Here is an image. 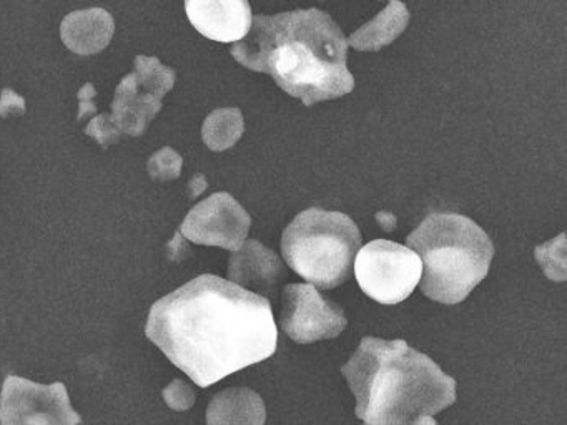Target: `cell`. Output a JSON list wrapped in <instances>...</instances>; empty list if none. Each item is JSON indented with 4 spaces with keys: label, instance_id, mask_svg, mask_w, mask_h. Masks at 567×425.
I'll return each instance as SVG.
<instances>
[{
    "label": "cell",
    "instance_id": "6da1fadb",
    "mask_svg": "<svg viewBox=\"0 0 567 425\" xmlns=\"http://www.w3.org/2000/svg\"><path fill=\"white\" fill-rule=\"evenodd\" d=\"M145 334L200 387L265 361L278 342L270 301L214 274L158 299Z\"/></svg>",
    "mask_w": 567,
    "mask_h": 425
},
{
    "label": "cell",
    "instance_id": "7a4b0ae2",
    "mask_svg": "<svg viewBox=\"0 0 567 425\" xmlns=\"http://www.w3.org/2000/svg\"><path fill=\"white\" fill-rule=\"evenodd\" d=\"M231 55L255 72L268 73L305 106L340 99L354 89L347 65V37L320 9L257 15Z\"/></svg>",
    "mask_w": 567,
    "mask_h": 425
},
{
    "label": "cell",
    "instance_id": "3957f363",
    "mask_svg": "<svg viewBox=\"0 0 567 425\" xmlns=\"http://www.w3.org/2000/svg\"><path fill=\"white\" fill-rule=\"evenodd\" d=\"M341 372L363 425H437L456 402V381L401 339L364 338Z\"/></svg>",
    "mask_w": 567,
    "mask_h": 425
},
{
    "label": "cell",
    "instance_id": "277c9868",
    "mask_svg": "<svg viewBox=\"0 0 567 425\" xmlns=\"http://www.w3.org/2000/svg\"><path fill=\"white\" fill-rule=\"evenodd\" d=\"M406 246L423 265L421 291L441 304H457L486 278L494 246L467 216L431 212L408 236Z\"/></svg>",
    "mask_w": 567,
    "mask_h": 425
},
{
    "label": "cell",
    "instance_id": "5b68a950",
    "mask_svg": "<svg viewBox=\"0 0 567 425\" xmlns=\"http://www.w3.org/2000/svg\"><path fill=\"white\" fill-rule=\"evenodd\" d=\"M360 248L357 222L344 212L320 208L300 212L281 238L287 265L320 289H334L350 279Z\"/></svg>",
    "mask_w": 567,
    "mask_h": 425
},
{
    "label": "cell",
    "instance_id": "8992f818",
    "mask_svg": "<svg viewBox=\"0 0 567 425\" xmlns=\"http://www.w3.org/2000/svg\"><path fill=\"white\" fill-rule=\"evenodd\" d=\"M353 268L364 294L388 305L411 296L423 274V265L413 249L386 239L363 246L357 252Z\"/></svg>",
    "mask_w": 567,
    "mask_h": 425
},
{
    "label": "cell",
    "instance_id": "52a82bcc",
    "mask_svg": "<svg viewBox=\"0 0 567 425\" xmlns=\"http://www.w3.org/2000/svg\"><path fill=\"white\" fill-rule=\"evenodd\" d=\"M68 387L62 382L42 385L8 375L0 395V425H79Z\"/></svg>",
    "mask_w": 567,
    "mask_h": 425
},
{
    "label": "cell",
    "instance_id": "ba28073f",
    "mask_svg": "<svg viewBox=\"0 0 567 425\" xmlns=\"http://www.w3.org/2000/svg\"><path fill=\"white\" fill-rule=\"evenodd\" d=\"M280 325L298 344L334 339L347 329L343 309L324 299L311 284H288L284 289Z\"/></svg>",
    "mask_w": 567,
    "mask_h": 425
},
{
    "label": "cell",
    "instance_id": "9c48e42d",
    "mask_svg": "<svg viewBox=\"0 0 567 425\" xmlns=\"http://www.w3.org/2000/svg\"><path fill=\"white\" fill-rule=\"evenodd\" d=\"M251 218L244 206L228 195L215 193L190 209L181 235L195 245L218 246L238 251L250 231Z\"/></svg>",
    "mask_w": 567,
    "mask_h": 425
},
{
    "label": "cell",
    "instance_id": "30bf717a",
    "mask_svg": "<svg viewBox=\"0 0 567 425\" xmlns=\"http://www.w3.org/2000/svg\"><path fill=\"white\" fill-rule=\"evenodd\" d=\"M192 25L215 42H240L251 29V7L245 0H188Z\"/></svg>",
    "mask_w": 567,
    "mask_h": 425
},
{
    "label": "cell",
    "instance_id": "8fae6325",
    "mask_svg": "<svg viewBox=\"0 0 567 425\" xmlns=\"http://www.w3.org/2000/svg\"><path fill=\"white\" fill-rule=\"evenodd\" d=\"M284 278V262L275 251L257 239H248L228 262V279L237 286H251L255 291L274 294L275 286Z\"/></svg>",
    "mask_w": 567,
    "mask_h": 425
},
{
    "label": "cell",
    "instance_id": "7c38bea8",
    "mask_svg": "<svg viewBox=\"0 0 567 425\" xmlns=\"http://www.w3.org/2000/svg\"><path fill=\"white\" fill-rule=\"evenodd\" d=\"M115 23L104 9H85L69 13L61 25L62 42L78 55H95L111 43Z\"/></svg>",
    "mask_w": 567,
    "mask_h": 425
},
{
    "label": "cell",
    "instance_id": "4fadbf2b",
    "mask_svg": "<svg viewBox=\"0 0 567 425\" xmlns=\"http://www.w3.org/2000/svg\"><path fill=\"white\" fill-rule=\"evenodd\" d=\"M161 110L162 100L145 92L134 73H128L115 90L111 115L121 133L141 136Z\"/></svg>",
    "mask_w": 567,
    "mask_h": 425
},
{
    "label": "cell",
    "instance_id": "5bb4252c",
    "mask_svg": "<svg viewBox=\"0 0 567 425\" xmlns=\"http://www.w3.org/2000/svg\"><path fill=\"white\" fill-rule=\"evenodd\" d=\"M264 398L248 387L218 392L207 408V425H265Z\"/></svg>",
    "mask_w": 567,
    "mask_h": 425
},
{
    "label": "cell",
    "instance_id": "9a60e30c",
    "mask_svg": "<svg viewBox=\"0 0 567 425\" xmlns=\"http://www.w3.org/2000/svg\"><path fill=\"white\" fill-rule=\"evenodd\" d=\"M410 10L404 3H388L383 12L378 13L370 23L351 33L347 43L360 52H378L393 43L406 30Z\"/></svg>",
    "mask_w": 567,
    "mask_h": 425
},
{
    "label": "cell",
    "instance_id": "2e32d148",
    "mask_svg": "<svg viewBox=\"0 0 567 425\" xmlns=\"http://www.w3.org/2000/svg\"><path fill=\"white\" fill-rule=\"evenodd\" d=\"M245 122L238 108H218L205 120L202 138L214 152L231 148L244 135Z\"/></svg>",
    "mask_w": 567,
    "mask_h": 425
},
{
    "label": "cell",
    "instance_id": "e0dca14e",
    "mask_svg": "<svg viewBox=\"0 0 567 425\" xmlns=\"http://www.w3.org/2000/svg\"><path fill=\"white\" fill-rule=\"evenodd\" d=\"M135 80L145 92L164 99L175 85V72L171 66H165L157 56L138 55L135 59Z\"/></svg>",
    "mask_w": 567,
    "mask_h": 425
},
{
    "label": "cell",
    "instance_id": "ac0fdd59",
    "mask_svg": "<svg viewBox=\"0 0 567 425\" xmlns=\"http://www.w3.org/2000/svg\"><path fill=\"white\" fill-rule=\"evenodd\" d=\"M566 236L559 235L553 241L546 245L537 246L536 259L543 266L544 272L549 276L553 281H564L566 279Z\"/></svg>",
    "mask_w": 567,
    "mask_h": 425
},
{
    "label": "cell",
    "instance_id": "d6986e66",
    "mask_svg": "<svg viewBox=\"0 0 567 425\" xmlns=\"http://www.w3.org/2000/svg\"><path fill=\"white\" fill-rule=\"evenodd\" d=\"M182 165H184L182 156L174 148L165 146V148L155 152L148 159V175L158 179V182H168V179L181 176Z\"/></svg>",
    "mask_w": 567,
    "mask_h": 425
},
{
    "label": "cell",
    "instance_id": "ffe728a7",
    "mask_svg": "<svg viewBox=\"0 0 567 425\" xmlns=\"http://www.w3.org/2000/svg\"><path fill=\"white\" fill-rule=\"evenodd\" d=\"M85 133H87L91 138H94L99 145L104 146V148L117 143L118 138L122 136L121 129L115 126L111 113H102V115L95 116V118L89 123Z\"/></svg>",
    "mask_w": 567,
    "mask_h": 425
},
{
    "label": "cell",
    "instance_id": "44dd1931",
    "mask_svg": "<svg viewBox=\"0 0 567 425\" xmlns=\"http://www.w3.org/2000/svg\"><path fill=\"white\" fill-rule=\"evenodd\" d=\"M164 398L168 407L174 411H188L195 404V392L190 385L181 379H175L164 391Z\"/></svg>",
    "mask_w": 567,
    "mask_h": 425
},
{
    "label": "cell",
    "instance_id": "7402d4cb",
    "mask_svg": "<svg viewBox=\"0 0 567 425\" xmlns=\"http://www.w3.org/2000/svg\"><path fill=\"white\" fill-rule=\"evenodd\" d=\"M25 100L11 89L2 90L0 93V116L8 118L9 115H24Z\"/></svg>",
    "mask_w": 567,
    "mask_h": 425
},
{
    "label": "cell",
    "instance_id": "603a6c76",
    "mask_svg": "<svg viewBox=\"0 0 567 425\" xmlns=\"http://www.w3.org/2000/svg\"><path fill=\"white\" fill-rule=\"evenodd\" d=\"M95 95H97V92H95L92 83H85L82 86L81 92H79V122L87 118L89 115H92L97 110V105L94 102Z\"/></svg>",
    "mask_w": 567,
    "mask_h": 425
},
{
    "label": "cell",
    "instance_id": "cb8c5ba5",
    "mask_svg": "<svg viewBox=\"0 0 567 425\" xmlns=\"http://www.w3.org/2000/svg\"><path fill=\"white\" fill-rule=\"evenodd\" d=\"M182 241H184V239H182L181 232H177V235H175L174 241L168 245V251H171L172 261H174V259L175 261L181 259V251L190 252L187 248H185L184 242Z\"/></svg>",
    "mask_w": 567,
    "mask_h": 425
},
{
    "label": "cell",
    "instance_id": "d4e9b609",
    "mask_svg": "<svg viewBox=\"0 0 567 425\" xmlns=\"http://www.w3.org/2000/svg\"><path fill=\"white\" fill-rule=\"evenodd\" d=\"M188 188H190L192 198H197L200 193H204L205 189H207V179H205L204 175H195Z\"/></svg>",
    "mask_w": 567,
    "mask_h": 425
},
{
    "label": "cell",
    "instance_id": "484cf974",
    "mask_svg": "<svg viewBox=\"0 0 567 425\" xmlns=\"http://www.w3.org/2000/svg\"><path fill=\"white\" fill-rule=\"evenodd\" d=\"M377 221L383 226L384 231H393L396 228V218L391 212L381 211L377 215Z\"/></svg>",
    "mask_w": 567,
    "mask_h": 425
}]
</instances>
